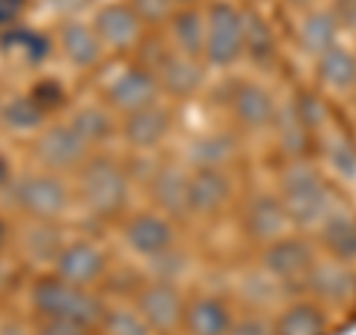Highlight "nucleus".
<instances>
[{
  "instance_id": "obj_1",
  "label": "nucleus",
  "mask_w": 356,
  "mask_h": 335,
  "mask_svg": "<svg viewBox=\"0 0 356 335\" xmlns=\"http://www.w3.org/2000/svg\"><path fill=\"white\" fill-rule=\"evenodd\" d=\"M30 306L36 311V318H54V320H72L81 327L95 329L104 318V303L102 297H95L89 288L72 285L65 279L44 273L39 276L30 288Z\"/></svg>"
},
{
  "instance_id": "obj_2",
  "label": "nucleus",
  "mask_w": 356,
  "mask_h": 335,
  "mask_svg": "<svg viewBox=\"0 0 356 335\" xmlns=\"http://www.w3.org/2000/svg\"><path fill=\"white\" fill-rule=\"evenodd\" d=\"M276 196L282 199L291 226H300V229H318L330 217V211L336 208L321 170L306 161H294L282 172L280 193Z\"/></svg>"
},
{
  "instance_id": "obj_3",
  "label": "nucleus",
  "mask_w": 356,
  "mask_h": 335,
  "mask_svg": "<svg viewBox=\"0 0 356 335\" xmlns=\"http://www.w3.org/2000/svg\"><path fill=\"white\" fill-rule=\"evenodd\" d=\"M77 190H81V202L95 217H116L128 205L131 184H128V172L113 158L98 154V158H89L81 166Z\"/></svg>"
},
{
  "instance_id": "obj_4",
  "label": "nucleus",
  "mask_w": 356,
  "mask_h": 335,
  "mask_svg": "<svg viewBox=\"0 0 356 335\" xmlns=\"http://www.w3.org/2000/svg\"><path fill=\"white\" fill-rule=\"evenodd\" d=\"M243 30H247V13L235 3L217 0L205 13V51L202 60L214 69H229L243 57Z\"/></svg>"
},
{
  "instance_id": "obj_5",
  "label": "nucleus",
  "mask_w": 356,
  "mask_h": 335,
  "mask_svg": "<svg viewBox=\"0 0 356 335\" xmlns=\"http://www.w3.org/2000/svg\"><path fill=\"white\" fill-rule=\"evenodd\" d=\"M13 205L27 214L30 220H51L57 222L72 205L69 184L60 178V172H27L13 181Z\"/></svg>"
},
{
  "instance_id": "obj_6",
  "label": "nucleus",
  "mask_w": 356,
  "mask_h": 335,
  "mask_svg": "<svg viewBox=\"0 0 356 335\" xmlns=\"http://www.w3.org/2000/svg\"><path fill=\"white\" fill-rule=\"evenodd\" d=\"M36 158L48 172L81 170L89 161V142L69 125V119L51 122L36 137Z\"/></svg>"
},
{
  "instance_id": "obj_7",
  "label": "nucleus",
  "mask_w": 356,
  "mask_h": 335,
  "mask_svg": "<svg viewBox=\"0 0 356 335\" xmlns=\"http://www.w3.org/2000/svg\"><path fill=\"white\" fill-rule=\"evenodd\" d=\"M51 273L65 279L72 285L81 288H92L98 279L107 273V255L98 243L77 238V240H65L63 250L57 252V259L51 264Z\"/></svg>"
},
{
  "instance_id": "obj_8",
  "label": "nucleus",
  "mask_w": 356,
  "mask_h": 335,
  "mask_svg": "<svg viewBox=\"0 0 356 335\" xmlns=\"http://www.w3.org/2000/svg\"><path fill=\"white\" fill-rule=\"evenodd\" d=\"M315 264V250L306 238H297V234H282L280 240L261 247V270L276 279V282H303L306 273Z\"/></svg>"
},
{
  "instance_id": "obj_9",
  "label": "nucleus",
  "mask_w": 356,
  "mask_h": 335,
  "mask_svg": "<svg viewBox=\"0 0 356 335\" xmlns=\"http://www.w3.org/2000/svg\"><path fill=\"white\" fill-rule=\"evenodd\" d=\"M122 240H125V247L137 255V259L149 261L154 255L175 247V229H172L170 217L161 214V211H140V214H134L125 222Z\"/></svg>"
},
{
  "instance_id": "obj_10",
  "label": "nucleus",
  "mask_w": 356,
  "mask_h": 335,
  "mask_svg": "<svg viewBox=\"0 0 356 335\" xmlns=\"http://www.w3.org/2000/svg\"><path fill=\"white\" fill-rule=\"evenodd\" d=\"M158 95H161V86L158 81H154V74L149 69H122L113 81L107 83V104L119 110L122 116H128V113H137V110H146L152 104H161L158 101Z\"/></svg>"
},
{
  "instance_id": "obj_11",
  "label": "nucleus",
  "mask_w": 356,
  "mask_h": 335,
  "mask_svg": "<svg viewBox=\"0 0 356 335\" xmlns=\"http://www.w3.org/2000/svg\"><path fill=\"white\" fill-rule=\"evenodd\" d=\"M137 311L149 320V327L154 332H172L178 323L184 320V297L178 291V285L172 282H149L143 285V291L137 294Z\"/></svg>"
},
{
  "instance_id": "obj_12",
  "label": "nucleus",
  "mask_w": 356,
  "mask_h": 335,
  "mask_svg": "<svg viewBox=\"0 0 356 335\" xmlns=\"http://www.w3.org/2000/svg\"><path fill=\"white\" fill-rule=\"evenodd\" d=\"M288 229H291V220H288L282 199L276 193H259L250 199L247 211H243V231H247V238L267 247V243L288 234Z\"/></svg>"
},
{
  "instance_id": "obj_13",
  "label": "nucleus",
  "mask_w": 356,
  "mask_h": 335,
  "mask_svg": "<svg viewBox=\"0 0 356 335\" xmlns=\"http://www.w3.org/2000/svg\"><path fill=\"white\" fill-rule=\"evenodd\" d=\"M92 30L98 33L104 51H128L143 36V21L131 3H107L95 13Z\"/></svg>"
},
{
  "instance_id": "obj_14",
  "label": "nucleus",
  "mask_w": 356,
  "mask_h": 335,
  "mask_svg": "<svg viewBox=\"0 0 356 335\" xmlns=\"http://www.w3.org/2000/svg\"><path fill=\"white\" fill-rule=\"evenodd\" d=\"M276 110H280V104H276L273 92L255 81L241 83L235 92H232V116H235V122L243 131L255 133V131L273 128Z\"/></svg>"
},
{
  "instance_id": "obj_15",
  "label": "nucleus",
  "mask_w": 356,
  "mask_h": 335,
  "mask_svg": "<svg viewBox=\"0 0 356 335\" xmlns=\"http://www.w3.org/2000/svg\"><path fill=\"white\" fill-rule=\"evenodd\" d=\"M232 178L226 170H193L187 172V214L214 217L229 202Z\"/></svg>"
},
{
  "instance_id": "obj_16",
  "label": "nucleus",
  "mask_w": 356,
  "mask_h": 335,
  "mask_svg": "<svg viewBox=\"0 0 356 335\" xmlns=\"http://www.w3.org/2000/svg\"><path fill=\"white\" fill-rule=\"evenodd\" d=\"M172 128V116L163 104H152L137 113H128L122 119L119 133L134 152H154L166 140V133Z\"/></svg>"
},
{
  "instance_id": "obj_17",
  "label": "nucleus",
  "mask_w": 356,
  "mask_h": 335,
  "mask_svg": "<svg viewBox=\"0 0 356 335\" xmlns=\"http://www.w3.org/2000/svg\"><path fill=\"white\" fill-rule=\"evenodd\" d=\"M154 81H158L161 92L166 95H175V98H191L199 92V86L205 81V69H202V60H193V57H184V54H163V57L154 63Z\"/></svg>"
},
{
  "instance_id": "obj_18",
  "label": "nucleus",
  "mask_w": 356,
  "mask_h": 335,
  "mask_svg": "<svg viewBox=\"0 0 356 335\" xmlns=\"http://www.w3.org/2000/svg\"><path fill=\"white\" fill-rule=\"evenodd\" d=\"M60 54H63V60L69 63L72 69L89 72V69H95V65L104 60L107 51H104L102 39H98V33L92 30V24L69 18L60 27Z\"/></svg>"
},
{
  "instance_id": "obj_19",
  "label": "nucleus",
  "mask_w": 356,
  "mask_h": 335,
  "mask_svg": "<svg viewBox=\"0 0 356 335\" xmlns=\"http://www.w3.org/2000/svg\"><path fill=\"white\" fill-rule=\"evenodd\" d=\"M303 282L309 285V291L324 303H348L356 294V276L350 270V264L341 261H315L312 270L306 273Z\"/></svg>"
},
{
  "instance_id": "obj_20",
  "label": "nucleus",
  "mask_w": 356,
  "mask_h": 335,
  "mask_svg": "<svg viewBox=\"0 0 356 335\" xmlns=\"http://www.w3.org/2000/svg\"><path fill=\"white\" fill-rule=\"evenodd\" d=\"M235 315L226 300H220L214 294H202L187 303L181 327L187 335H229Z\"/></svg>"
},
{
  "instance_id": "obj_21",
  "label": "nucleus",
  "mask_w": 356,
  "mask_h": 335,
  "mask_svg": "<svg viewBox=\"0 0 356 335\" xmlns=\"http://www.w3.org/2000/svg\"><path fill=\"white\" fill-rule=\"evenodd\" d=\"M339 21L332 15V9H306L303 15H300V24H297V42L300 48H303L309 57H321V54H327L332 44H339Z\"/></svg>"
},
{
  "instance_id": "obj_22",
  "label": "nucleus",
  "mask_w": 356,
  "mask_h": 335,
  "mask_svg": "<svg viewBox=\"0 0 356 335\" xmlns=\"http://www.w3.org/2000/svg\"><path fill=\"white\" fill-rule=\"evenodd\" d=\"M318 231H321V247L330 252L332 261L341 264L356 261V214L332 208L330 217L318 226Z\"/></svg>"
},
{
  "instance_id": "obj_23",
  "label": "nucleus",
  "mask_w": 356,
  "mask_h": 335,
  "mask_svg": "<svg viewBox=\"0 0 356 335\" xmlns=\"http://www.w3.org/2000/svg\"><path fill=\"white\" fill-rule=\"evenodd\" d=\"M315 72L330 92H356V51L344 44H332L327 54H321L315 60Z\"/></svg>"
},
{
  "instance_id": "obj_24",
  "label": "nucleus",
  "mask_w": 356,
  "mask_h": 335,
  "mask_svg": "<svg viewBox=\"0 0 356 335\" xmlns=\"http://www.w3.org/2000/svg\"><path fill=\"white\" fill-rule=\"evenodd\" d=\"M170 39L172 51L184 54V57L202 60L205 51V13H199L196 6H181L170 18Z\"/></svg>"
},
{
  "instance_id": "obj_25",
  "label": "nucleus",
  "mask_w": 356,
  "mask_h": 335,
  "mask_svg": "<svg viewBox=\"0 0 356 335\" xmlns=\"http://www.w3.org/2000/svg\"><path fill=\"white\" fill-rule=\"evenodd\" d=\"M152 199L154 205L161 208V214L175 217V214H187V172L181 166H161L158 172L152 175Z\"/></svg>"
},
{
  "instance_id": "obj_26",
  "label": "nucleus",
  "mask_w": 356,
  "mask_h": 335,
  "mask_svg": "<svg viewBox=\"0 0 356 335\" xmlns=\"http://www.w3.org/2000/svg\"><path fill=\"white\" fill-rule=\"evenodd\" d=\"M63 243H65L63 231L51 220H30V226L21 234V250H24L30 261H39V264H54Z\"/></svg>"
},
{
  "instance_id": "obj_27",
  "label": "nucleus",
  "mask_w": 356,
  "mask_h": 335,
  "mask_svg": "<svg viewBox=\"0 0 356 335\" xmlns=\"http://www.w3.org/2000/svg\"><path fill=\"white\" fill-rule=\"evenodd\" d=\"M273 335H327V318L318 303H291L273 320Z\"/></svg>"
},
{
  "instance_id": "obj_28",
  "label": "nucleus",
  "mask_w": 356,
  "mask_h": 335,
  "mask_svg": "<svg viewBox=\"0 0 356 335\" xmlns=\"http://www.w3.org/2000/svg\"><path fill=\"white\" fill-rule=\"evenodd\" d=\"M235 152H238V146L229 133L208 131V133H202V137H196L191 142L187 158H191L193 170H226V163L235 158Z\"/></svg>"
},
{
  "instance_id": "obj_29",
  "label": "nucleus",
  "mask_w": 356,
  "mask_h": 335,
  "mask_svg": "<svg viewBox=\"0 0 356 335\" xmlns=\"http://www.w3.org/2000/svg\"><path fill=\"white\" fill-rule=\"evenodd\" d=\"M69 125L89 142V149L102 146L104 140H110L116 133L113 113H110L104 104H81V107H74V113L69 116Z\"/></svg>"
},
{
  "instance_id": "obj_30",
  "label": "nucleus",
  "mask_w": 356,
  "mask_h": 335,
  "mask_svg": "<svg viewBox=\"0 0 356 335\" xmlns=\"http://www.w3.org/2000/svg\"><path fill=\"white\" fill-rule=\"evenodd\" d=\"M44 110L36 104L33 95H15L13 101H6L0 107V122L6 128H13L18 133H30V131H42L44 128Z\"/></svg>"
},
{
  "instance_id": "obj_31",
  "label": "nucleus",
  "mask_w": 356,
  "mask_h": 335,
  "mask_svg": "<svg viewBox=\"0 0 356 335\" xmlns=\"http://www.w3.org/2000/svg\"><path fill=\"white\" fill-rule=\"evenodd\" d=\"M324 163L327 170L344 184L356 181V142L344 133H332L324 146Z\"/></svg>"
},
{
  "instance_id": "obj_32",
  "label": "nucleus",
  "mask_w": 356,
  "mask_h": 335,
  "mask_svg": "<svg viewBox=\"0 0 356 335\" xmlns=\"http://www.w3.org/2000/svg\"><path fill=\"white\" fill-rule=\"evenodd\" d=\"M273 54H276L273 30L267 27V21L261 15L247 13V30H243V57H250L255 63H270Z\"/></svg>"
},
{
  "instance_id": "obj_33",
  "label": "nucleus",
  "mask_w": 356,
  "mask_h": 335,
  "mask_svg": "<svg viewBox=\"0 0 356 335\" xmlns=\"http://www.w3.org/2000/svg\"><path fill=\"white\" fill-rule=\"evenodd\" d=\"M98 327L104 329V335H154V329L137 311V306H110V309H104V318H102Z\"/></svg>"
},
{
  "instance_id": "obj_34",
  "label": "nucleus",
  "mask_w": 356,
  "mask_h": 335,
  "mask_svg": "<svg viewBox=\"0 0 356 335\" xmlns=\"http://www.w3.org/2000/svg\"><path fill=\"white\" fill-rule=\"evenodd\" d=\"M273 128H276V137H280V146H282L288 154H297L300 149L306 146V140H309V133H312V131L303 125V119H300L294 101L276 110Z\"/></svg>"
},
{
  "instance_id": "obj_35",
  "label": "nucleus",
  "mask_w": 356,
  "mask_h": 335,
  "mask_svg": "<svg viewBox=\"0 0 356 335\" xmlns=\"http://www.w3.org/2000/svg\"><path fill=\"white\" fill-rule=\"evenodd\" d=\"M3 48H9V51L15 54V57H21V60L30 63V65H39L44 57H48L51 44H48V39H44V36H39V33L13 27V30H6Z\"/></svg>"
},
{
  "instance_id": "obj_36",
  "label": "nucleus",
  "mask_w": 356,
  "mask_h": 335,
  "mask_svg": "<svg viewBox=\"0 0 356 335\" xmlns=\"http://www.w3.org/2000/svg\"><path fill=\"white\" fill-rule=\"evenodd\" d=\"M146 267L152 273V282H172V285H178V279L187 273V255L172 247V250H166L161 255H154V259H149Z\"/></svg>"
},
{
  "instance_id": "obj_37",
  "label": "nucleus",
  "mask_w": 356,
  "mask_h": 335,
  "mask_svg": "<svg viewBox=\"0 0 356 335\" xmlns=\"http://www.w3.org/2000/svg\"><path fill=\"white\" fill-rule=\"evenodd\" d=\"M172 0H131V9L140 15V21L146 24V21H154V24H161V21H170L172 18Z\"/></svg>"
},
{
  "instance_id": "obj_38",
  "label": "nucleus",
  "mask_w": 356,
  "mask_h": 335,
  "mask_svg": "<svg viewBox=\"0 0 356 335\" xmlns=\"http://www.w3.org/2000/svg\"><path fill=\"white\" fill-rule=\"evenodd\" d=\"M229 335H273V323L264 315H259V311H250L243 318H235Z\"/></svg>"
},
{
  "instance_id": "obj_39",
  "label": "nucleus",
  "mask_w": 356,
  "mask_h": 335,
  "mask_svg": "<svg viewBox=\"0 0 356 335\" xmlns=\"http://www.w3.org/2000/svg\"><path fill=\"white\" fill-rule=\"evenodd\" d=\"M92 329L81 327V323H72V320H54V318H39L36 320V329L33 335H89Z\"/></svg>"
},
{
  "instance_id": "obj_40",
  "label": "nucleus",
  "mask_w": 356,
  "mask_h": 335,
  "mask_svg": "<svg viewBox=\"0 0 356 335\" xmlns=\"http://www.w3.org/2000/svg\"><path fill=\"white\" fill-rule=\"evenodd\" d=\"M27 0H0V30L18 27V18L24 13Z\"/></svg>"
},
{
  "instance_id": "obj_41",
  "label": "nucleus",
  "mask_w": 356,
  "mask_h": 335,
  "mask_svg": "<svg viewBox=\"0 0 356 335\" xmlns=\"http://www.w3.org/2000/svg\"><path fill=\"white\" fill-rule=\"evenodd\" d=\"M44 6L51 9L54 15H65V18H74L77 13H83V9L92 3V0H42Z\"/></svg>"
},
{
  "instance_id": "obj_42",
  "label": "nucleus",
  "mask_w": 356,
  "mask_h": 335,
  "mask_svg": "<svg viewBox=\"0 0 356 335\" xmlns=\"http://www.w3.org/2000/svg\"><path fill=\"white\" fill-rule=\"evenodd\" d=\"M332 15H336L339 27H356V0H339Z\"/></svg>"
},
{
  "instance_id": "obj_43",
  "label": "nucleus",
  "mask_w": 356,
  "mask_h": 335,
  "mask_svg": "<svg viewBox=\"0 0 356 335\" xmlns=\"http://www.w3.org/2000/svg\"><path fill=\"white\" fill-rule=\"evenodd\" d=\"M0 335H33V332H27L24 327H21V323H0Z\"/></svg>"
},
{
  "instance_id": "obj_44",
  "label": "nucleus",
  "mask_w": 356,
  "mask_h": 335,
  "mask_svg": "<svg viewBox=\"0 0 356 335\" xmlns=\"http://www.w3.org/2000/svg\"><path fill=\"white\" fill-rule=\"evenodd\" d=\"M9 181H13V163H9L3 154H0V187L9 184Z\"/></svg>"
},
{
  "instance_id": "obj_45",
  "label": "nucleus",
  "mask_w": 356,
  "mask_h": 335,
  "mask_svg": "<svg viewBox=\"0 0 356 335\" xmlns=\"http://www.w3.org/2000/svg\"><path fill=\"white\" fill-rule=\"evenodd\" d=\"M285 3L300 9V13H306V9H315V0H285Z\"/></svg>"
},
{
  "instance_id": "obj_46",
  "label": "nucleus",
  "mask_w": 356,
  "mask_h": 335,
  "mask_svg": "<svg viewBox=\"0 0 356 335\" xmlns=\"http://www.w3.org/2000/svg\"><path fill=\"white\" fill-rule=\"evenodd\" d=\"M6 243H9V226H6L3 220H0V250H3Z\"/></svg>"
},
{
  "instance_id": "obj_47",
  "label": "nucleus",
  "mask_w": 356,
  "mask_h": 335,
  "mask_svg": "<svg viewBox=\"0 0 356 335\" xmlns=\"http://www.w3.org/2000/svg\"><path fill=\"white\" fill-rule=\"evenodd\" d=\"M172 3H178V6H193L196 0H172Z\"/></svg>"
},
{
  "instance_id": "obj_48",
  "label": "nucleus",
  "mask_w": 356,
  "mask_h": 335,
  "mask_svg": "<svg viewBox=\"0 0 356 335\" xmlns=\"http://www.w3.org/2000/svg\"><path fill=\"white\" fill-rule=\"evenodd\" d=\"M336 3H339V0H336Z\"/></svg>"
}]
</instances>
